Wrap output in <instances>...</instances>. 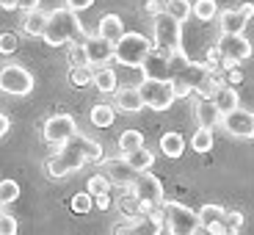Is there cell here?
<instances>
[{
    "label": "cell",
    "mask_w": 254,
    "mask_h": 235,
    "mask_svg": "<svg viewBox=\"0 0 254 235\" xmlns=\"http://www.w3.org/2000/svg\"><path fill=\"white\" fill-rule=\"evenodd\" d=\"M86 163H105V153L97 141H91L89 136H83L77 130L69 141H64L58 147V153L47 160V174L50 177H66V174L80 172Z\"/></svg>",
    "instance_id": "6da1fadb"
},
{
    "label": "cell",
    "mask_w": 254,
    "mask_h": 235,
    "mask_svg": "<svg viewBox=\"0 0 254 235\" xmlns=\"http://www.w3.org/2000/svg\"><path fill=\"white\" fill-rule=\"evenodd\" d=\"M169 58H172V83H174V89H177V97H188L190 91H196L199 86H202L210 72H216L207 61L204 64L188 61L183 50L169 56Z\"/></svg>",
    "instance_id": "7a4b0ae2"
},
{
    "label": "cell",
    "mask_w": 254,
    "mask_h": 235,
    "mask_svg": "<svg viewBox=\"0 0 254 235\" xmlns=\"http://www.w3.org/2000/svg\"><path fill=\"white\" fill-rule=\"evenodd\" d=\"M83 33V25L77 19V11H72L69 6H61L56 11H50V22H47V31H45V45L47 47H61L66 42Z\"/></svg>",
    "instance_id": "3957f363"
},
{
    "label": "cell",
    "mask_w": 254,
    "mask_h": 235,
    "mask_svg": "<svg viewBox=\"0 0 254 235\" xmlns=\"http://www.w3.org/2000/svg\"><path fill=\"white\" fill-rule=\"evenodd\" d=\"M155 19V47L166 56H174V53L183 50V22L177 17H172L169 11L158 14Z\"/></svg>",
    "instance_id": "277c9868"
},
{
    "label": "cell",
    "mask_w": 254,
    "mask_h": 235,
    "mask_svg": "<svg viewBox=\"0 0 254 235\" xmlns=\"http://www.w3.org/2000/svg\"><path fill=\"white\" fill-rule=\"evenodd\" d=\"M152 50H155L152 42H149L144 33L133 31V33H125V36L114 45V58L119 64H125V67H141Z\"/></svg>",
    "instance_id": "5b68a950"
},
{
    "label": "cell",
    "mask_w": 254,
    "mask_h": 235,
    "mask_svg": "<svg viewBox=\"0 0 254 235\" xmlns=\"http://www.w3.org/2000/svg\"><path fill=\"white\" fill-rule=\"evenodd\" d=\"M166 233H172V235H196V233H204L202 216H199L196 210H190L188 205L166 202Z\"/></svg>",
    "instance_id": "8992f818"
},
{
    "label": "cell",
    "mask_w": 254,
    "mask_h": 235,
    "mask_svg": "<svg viewBox=\"0 0 254 235\" xmlns=\"http://www.w3.org/2000/svg\"><path fill=\"white\" fill-rule=\"evenodd\" d=\"M130 191H133L135 197H138L141 213H144L146 219H149V213H152L155 208L166 205V199H163V183H160V180L155 177L149 169L138 174V180L133 183V188H130Z\"/></svg>",
    "instance_id": "52a82bcc"
},
{
    "label": "cell",
    "mask_w": 254,
    "mask_h": 235,
    "mask_svg": "<svg viewBox=\"0 0 254 235\" xmlns=\"http://www.w3.org/2000/svg\"><path fill=\"white\" fill-rule=\"evenodd\" d=\"M141 97H144L146 108L152 111H169L172 102L177 100V89L172 80H158V78H144L141 80Z\"/></svg>",
    "instance_id": "ba28073f"
},
{
    "label": "cell",
    "mask_w": 254,
    "mask_h": 235,
    "mask_svg": "<svg viewBox=\"0 0 254 235\" xmlns=\"http://www.w3.org/2000/svg\"><path fill=\"white\" fill-rule=\"evenodd\" d=\"M0 89L14 97H28L33 91V75L22 64H6L0 72Z\"/></svg>",
    "instance_id": "9c48e42d"
},
{
    "label": "cell",
    "mask_w": 254,
    "mask_h": 235,
    "mask_svg": "<svg viewBox=\"0 0 254 235\" xmlns=\"http://www.w3.org/2000/svg\"><path fill=\"white\" fill-rule=\"evenodd\" d=\"M254 17V3L246 0L243 6L238 8H224L218 11V25H221V33H246L249 19Z\"/></svg>",
    "instance_id": "30bf717a"
},
{
    "label": "cell",
    "mask_w": 254,
    "mask_h": 235,
    "mask_svg": "<svg viewBox=\"0 0 254 235\" xmlns=\"http://www.w3.org/2000/svg\"><path fill=\"white\" fill-rule=\"evenodd\" d=\"M42 133H45V139L53 141V144H64V141H69L72 136L77 133V122L72 114H56L45 122Z\"/></svg>",
    "instance_id": "8fae6325"
},
{
    "label": "cell",
    "mask_w": 254,
    "mask_h": 235,
    "mask_svg": "<svg viewBox=\"0 0 254 235\" xmlns=\"http://www.w3.org/2000/svg\"><path fill=\"white\" fill-rule=\"evenodd\" d=\"M221 125H224V130H227L229 136H235V139H254V114L246 108H241V105H238L235 111L224 114Z\"/></svg>",
    "instance_id": "7c38bea8"
},
{
    "label": "cell",
    "mask_w": 254,
    "mask_h": 235,
    "mask_svg": "<svg viewBox=\"0 0 254 235\" xmlns=\"http://www.w3.org/2000/svg\"><path fill=\"white\" fill-rule=\"evenodd\" d=\"M105 174L111 177V183H114V185H122V188H133V183L138 180L141 172L125 158V155H122V158L105 160Z\"/></svg>",
    "instance_id": "4fadbf2b"
},
{
    "label": "cell",
    "mask_w": 254,
    "mask_h": 235,
    "mask_svg": "<svg viewBox=\"0 0 254 235\" xmlns=\"http://www.w3.org/2000/svg\"><path fill=\"white\" fill-rule=\"evenodd\" d=\"M218 47H221L224 58H232V61H238V64L252 56V42L246 39V33H221Z\"/></svg>",
    "instance_id": "5bb4252c"
},
{
    "label": "cell",
    "mask_w": 254,
    "mask_h": 235,
    "mask_svg": "<svg viewBox=\"0 0 254 235\" xmlns=\"http://www.w3.org/2000/svg\"><path fill=\"white\" fill-rule=\"evenodd\" d=\"M199 216H202L204 233H210V235H224V233H229V227H227V210H224L221 205H213V202L202 205Z\"/></svg>",
    "instance_id": "9a60e30c"
},
{
    "label": "cell",
    "mask_w": 254,
    "mask_h": 235,
    "mask_svg": "<svg viewBox=\"0 0 254 235\" xmlns=\"http://www.w3.org/2000/svg\"><path fill=\"white\" fill-rule=\"evenodd\" d=\"M141 72H144V78H158V80H172V58L166 56V53H160L158 47H155L149 56H146V61L141 64Z\"/></svg>",
    "instance_id": "2e32d148"
},
{
    "label": "cell",
    "mask_w": 254,
    "mask_h": 235,
    "mask_svg": "<svg viewBox=\"0 0 254 235\" xmlns=\"http://www.w3.org/2000/svg\"><path fill=\"white\" fill-rule=\"evenodd\" d=\"M114 105L122 111V114H138L141 108H146L144 97H141L138 86H125V89H116Z\"/></svg>",
    "instance_id": "e0dca14e"
},
{
    "label": "cell",
    "mask_w": 254,
    "mask_h": 235,
    "mask_svg": "<svg viewBox=\"0 0 254 235\" xmlns=\"http://www.w3.org/2000/svg\"><path fill=\"white\" fill-rule=\"evenodd\" d=\"M86 50H89L91 64H108L114 58V42H108L100 33H89V42H86Z\"/></svg>",
    "instance_id": "ac0fdd59"
},
{
    "label": "cell",
    "mask_w": 254,
    "mask_h": 235,
    "mask_svg": "<svg viewBox=\"0 0 254 235\" xmlns=\"http://www.w3.org/2000/svg\"><path fill=\"white\" fill-rule=\"evenodd\" d=\"M221 119H224V114H221V108L216 105L213 97H204V100L196 102V122L202 127H218Z\"/></svg>",
    "instance_id": "d6986e66"
},
{
    "label": "cell",
    "mask_w": 254,
    "mask_h": 235,
    "mask_svg": "<svg viewBox=\"0 0 254 235\" xmlns=\"http://www.w3.org/2000/svg\"><path fill=\"white\" fill-rule=\"evenodd\" d=\"M47 22H50V14H45L42 8H33V11H25V17H22V31L28 33V36H45L47 31Z\"/></svg>",
    "instance_id": "ffe728a7"
},
{
    "label": "cell",
    "mask_w": 254,
    "mask_h": 235,
    "mask_svg": "<svg viewBox=\"0 0 254 235\" xmlns=\"http://www.w3.org/2000/svg\"><path fill=\"white\" fill-rule=\"evenodd\" d=\"M97 33L116 45V42H119V39L125 36L127 31H125V22H122L119 14H105V17L100 19V25H97Z\"/></svg>",
    "instance_id": "44dd1931"
},
{
    "label": "cell",
    "mask_w": 254,
    "mask_h": 235,
    "mask_svg": "<svg viewBox=\"0 0 254 235\" xmlns=\"http://www.w3.org/2000/svg\"><path fill=\"white\" fill-rule=\"evenodd\" d=\"M160 153L166 158H180L185 153V139L177 133V130H169V133L160 136Z\"/></svg>",
    "instance_id": "7402d4cb"
},
{
    "label": "cell",
    "mask_w": 254,
    "mask_h": 235,
    "mask_svg": "<svg viewBox=\"0 0 254 235\" xmlns=\"http://www.w3.org/2000/svg\"><path fill=\"white\" fill-rule=\"evenodd\" d=\"M94 86H97V91H102V94H114V91L119 89V78H116L114 70L100 67V70H94Z\"/></svg>",
    "instance_id": "603a6c76"
},
{
    "label": "cell",
    "mask_w": 254,
    "mask_h": 235,
    "mask_svg": "<svg viewBox=\"0 0 254 235\" xmlns=\"http://www.w3.org/2000/svg\"><path fill=\"white\" fill-rule=\"evenodd\" d=\"M213 100H216V105L218 108H221V114H229V111H235L238 105H241V102H238V91H235V86H232V83H224L221 89L216 91V97H213Z\"/></svg>",
    "instance_id": "cb8c5ba5"
},
{
    "label": "cell",
    "mask_w": 254,
    "mask_h": 235,
    "mask_svg": "<svg viewBox=\"0 0 254 235\" xmlns=\"http://www.w3.org/2000/svg\"><path fill=\"white\" fill-rule=\"evenodd\" d=\"M116 105H94L91 108V125L94 127H111L116 119Z\"/></svg>",
    "instance_id": "d4e9b609"
},
{
    "label": "cell",
    "mask_w": 254,
    "mask_h": 235,
    "mask_svg": "<svg viewBox=\"0 0 254 235\" xmlns=\"http://www.w3.org/2000/svg\"><path fill=\"white\" fill-rule=\"evenodd\" d=\"M144 147V136L138 133V130H125V133L119 136V153L122 155H130L135 153V150H141Z\"/></svg>",
    "instance_id": "484cf974"
},
{
    "label": "cell",
    "mask_w": 254,
    "mask_h": 235,
    "mask_svg": "<svg viewBox=\"0 0 254 235\" xmlns=\"http://www.w3.org/2000/svg\"><path fill=\"white\" fill-rule=\"evenodd\" d=\"M190 147L196 153H210L213 150V127H196V133L190 136Z\"/></svg>",
    "instance_id": "4316f807"
},
{
    "label": "cell",
    "mask_w": 254,
    "mask_h": 235,
    "mask_svg": "<svg viewBox=\"0 0 254 235\" xmlns=\"http://www.w3.org/2000/svg\"><path fill=\"white\" fill-rule=\"evenodd\" d=\"M193 17L210 22V19L218 17V3L216 0H193Z\"/></svg>",
    "instance_id": "83f0119b"
},
{
    "label": "cell",
    "mask_w": 254,
    "mask_h": 235,
    "mask_svg": "<svg viewBox=\"0 0 254 235\" xmlns=\"http://www.w3.org/2000/svg\"><path fill=\"white\" fill-rule=\"evenodd\" d=\"M166 11L172 14V17H177L180 22H185L193 14V3L190 0H166Z\"/></svg>",
    "instance_id": "f1b7e54d"
},
{
    "label": "cell",
    "mask_w": 254,
    "mask_h": 235,
    "mask_svg": "<svg viewBox=\"0 0 254 235\" xmlns=\"http://www.w3.org/2000/svg\"><path fill=\"white\" fill-rule=\"evenodd\" d=\"M130 163L138 169V172H146V169H152V163H155V155L146 150V147H141V150H135V153H130V155H125Z\"/></svg>",
    "instance_id": "f546056e"
},
{
    "label": "cell",
    "mask_w": 254,
    "mask_h": 235,
    "mask_svg": "<svg viewBox=\"0 0 254 235\" xmlns=\"http://www.w3.org/2000/svg\"><path fill=\"white\" fill-rule=\"evenodd\" d=\"M69 83H72V86H77V89L89 86V83H94L91 64H89V67H72V70H69Z\"/></svg>",
    "instance_id": "4dcf8cb0"
},
{
    "label": "cell",
    "mask_w": 254,
    "mask_h": 235,
    "mask_svg": "<svg viewBox=\"0 0 254 235\" xmlns=\"http://www.w3.org/2000/svg\"><path fill=\"white\" fill-rule=\"evenodd\" d=\"M69 64L72 67H89L91 58H89L86 45H80V42H69Z\"/></svg>",
    "instance_id": "1f68e13d"
},
{
    "label": "cell",
    "mask_w": 254,
    "mask_h": 235,
    "mask_svg": "<svg viewBox=\"0 0 254 235\" xmlns=\"http://www.w3.org/2000/svg\"><path fill=\"white\" fill-rule=\"evenodd\" d=\"M111 185H114V183H111L108 174H94V177L89 180V185H86V191H91L94 197H100V194H108Z\"/></svg>",
    "instance_id": "d6a6232c"
},
{
    "label": "cell",
    "mask_w": 254,
    "mask_h": 235,
    "mask_svg": "<svg viewBox=\"0 0 254 235\" xmlns=\"http://www.w3.org/2000/svg\"><path fill=\"white\" fill-rule=\"evenodd\" d=\"M17 197H19V185L14 180H3L0 183V202L11 205V202H17Z\"/></svg>",
    "instance_id": "836d02e7"
},
{
    "label": "cell",
    "mask_w": 254,
    "mask_h": 235,
    "mask_svg": "<svg viewBox=\"0 0 254 235\" xmlns=\"http://www.w3.org/2000/svg\"><path fill=\"white\" fill-rule=\"evenodd\" d=\"M91 202H94V194H91V191H83V194H75V197H72L69 205H72L75 213H89Z\"/></svg>",
    "instance_id": "e575fe53"
},
{
    "label": "cell",
    "mask_w": 254,
    "mask_h": 235,
    "mask_svg": "<svg viewBox=\"0 0 254 235\" xmlns=\"http://www.w3.org/2000/svg\"><path fill=\"white\" fill-rule=\"evenodd\" d=\"M243 224H246V219H243L241 210H229V213H227V227H229V233H241Z\"/></svg>",
    "instance_id": "d590c367"
},
{
    "label": "cell",
    "mask_w": 254,
    "mask_h": 235,
    "mask_svg": "<svg viewBox=\"0 0 254 235\" xmlns=\"http://www.w3.org/2000/svg\"><path fill=\"white\" fill-rule=\"evenodd\" d=\"M14 50H17V36H14V33H3V36H0V53H3V56H11Z\"/></svg>",
    "instance_id": "8d00e7d4"
},
{
    "label": "cell",
    "mask_w": 254,
    "mask_h": 235,
    "mask_svg": "<svg viewBox=\"0 0 254 235\" xmlns=\"http://www.w3.org/2000/svg\"><path fill=\"white\" fill-rule=\"evenodd\" d=\"M0 233H3V235H14V233H17V219L8 216V213H0Z\"/></svg>",
    "instance_id": "74e56055"
},
{
    "label": "cell",
    "mask_w": 254,
    "mask_h": 235,
    "mask_svg": "<svg viewBox=\"0 0 254 235\" xmlns=\"http://www.w3.org/2000/svg\"><path fill=\"white\" fill-rule=\"evenodd\" d=\"M146 14L149 17H158V14H163L166 11V3H160V0H146Z\"/></svg>",
    "instance_id": "f35d334b"
},
{
    "label": "cell",
    "mask_w": 254,
    "mask_h": 235,
    "mask_svg": "<svg viewBox=\"0 0 254 235\" xmlns=\"http://www.w3.org/2000/svg\"><path fill=\"white\" fill-rule=\"evenodd\" d=\"M66 6H69L72 11H83V8L94 6V0H66Z\"/></svg>",
    "instance_id": "ab89813d"
},
{
    "label": "cell",
    "mask_w": 254,
    "mask_h": 235,
    "mask_svg": "<svg viewBox=\"0 0 254 235\" xmlns=\"http://www.w3.org/2000/svg\"><path fill=\"white\" fill-rule=\"evenodd\" d=\"M94 205H97L100 210H108V208H111V191H108V194H100V197H94Z\"/></svg>",
    "instance_id": "60d3db41"
},
{
    "label": "cell",
    "mask_w": 254,
    "mask_h": 235,
    "mask_svg": "<svg viewBox=\"0 0 254 235\" xmlns=\"http://www.w3.org/2000/svg\"><path fill=\"white\" fill-rule=\"evenodd\" d=\"M227 78H229V83H232V86H235V83H241V80H243V72H241V70H235V67H232V70H227Z\"/></svg>",
    "instance_id": "b9f144b4"
},
{
    "label": "cell",
    "mask_w": 254,
    "mask_h": 235,
    "mask_svg": "<svg viewBox=\"0 0 254 235\" xmlns=\"http://www.w3.org/2000/svg\"><path fill=\"white\" fill-rule=\"evenodd\" d=\"M17 6L22 11H33V8H39V0H17Z\"/></svg>",
    "instance_id": "7bdbcfd3"
},
{
    "label": "cell",
    "mask_w": 254,
    "mask_h": 235,
    "mask_svg": "<svg viewBox=\"0 0 254 235\" xmlns=\"http://www.w3.org/2000/svg\"><path fill=\"white\" fill-rule=\"evenodd\" d=\"M8 127H11V122H8V116L3 114L0 116V136H8Z\"/></svg>",
    "instance_id": "ee69618b"
},
{
    "label": "cell",
    "mask_w": 254,
    "mask_h": 235,
    "mask_svg": "<svg viewBox=\"0 0 254 235\" xmlns=\"http://www.w3.org/2000/svg\"><path fill=\"white\" fill-rule=\"evenodd\" d=\"M3 8H6V11H14V8H19V6H17V0H3Z\"/></svg>",
    "instance_id": "f6af8a7d"
}]
</instances>
